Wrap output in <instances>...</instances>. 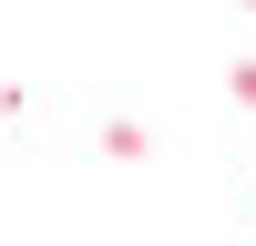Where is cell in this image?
<instances>
[{
	"mask_svg": "<svg viewBox=\"0 0 256 246\" xmlns=\"http://www.w3.org/2000/svg\"><path fill=\"white\" fill-rule=\"evenodd\" d=\"M102 154H154V134H144V123H123V113H113V123H102Z\"/></svg>",
	"mask_w": 256,
	"mask_h": 246,
	"instance_id": "1",
	"label": "cell"
}]
</instances>
